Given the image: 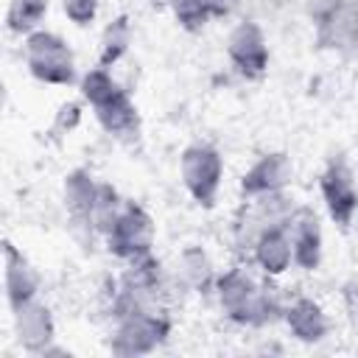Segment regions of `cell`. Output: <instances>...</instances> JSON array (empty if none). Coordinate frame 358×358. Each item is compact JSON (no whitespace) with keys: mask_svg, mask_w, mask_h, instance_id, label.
Segmentation results:
<instances>
[{"mask_svg":"<svg viewBox=\"0 0 358 358\" xmlns=\"http://www.w3.org/2000/svg\"><path fill=\"white\" fill-rule=\"evenodd\" d=\"M95 11H98V0H64V14H67L76 25L92 22Z\"/></svg>","mask_w":358,"mask_h":358,"instance_id":"7402d4cb","label":"cell"},{"mask_svg":"<svg viewBox=\"0 0 358 358\" xmlns=\"http://www.w3.org/2000/svg\"><path fill=\"white\" fill-rule=\"evenodd\" d=\"M3 266H6V291H8V302L11 308H20L22 302L34 299L36 294V271L31 268V263L14 249V243H3Z\"/></svg>","mask_w":358,"mask_h":358,"instance_id":"8fae6325","label":"cell"},{"mask_svg":"<svg viewBox=\"0 0 358 358\" xmlns=\"http://www.w3.org/2000/svg\"><path fill=\"white\" fill-rule=\"evenodd\" d=\"M322 193H324V201H327L333 221L347 227L358 210V190H355L350 168L341 159L330 162V168L322 173Z\"/></svg>","mask_w":358,"mask_h":358,"instance_id":"8992f818","label":"cell"},{"mask_svg":"<svg viewBox=\"0 0 358 358\" xmlns=\"http://www.w3.org/2000/svg\"><path fill=\"white\" fill-rule=\"evenodd\" d=\"M218 296H221V305L227 308V313L243 324H263V322L274 319V313H277L274 299H268V294L257 291L255 282L249 280V274L241 268H232L218 280Z\"/></svg>","mask_w":358,"mask_h":358,"instance_id":"6da1fadb","label":"cell"},{"mask_svg":"<svg viewBox=\"0 0 358 358\" xmlns=\"http://www.w3.org/2000/svg\"><path fill=\"white\" fill-rule=\"evenodd\" d=\"M294 260L302 268H316L322 260V229L319 218L310 210H299L294 218Z\"/></svg>","mask_w":358,"mask_h":358,"instance_id":"4fadbf2b","label":"cell"},{"mask_svg":"<svg viewBox=\"0 0 358 358\" xmlns=\"http://www.w3.org/2000/svg\"><path fill=\"white\" fill-rule=\"evenodd\" d=\"M117 190L112 185H98V193H95V201H92V227L103 235H109V229L115 227L117 221Z\"/></svg>","mask_w":358,"mask_h":358,"instance_id":"ac0fdd59","label":"cell"},{"mask_svg":"<svg viewBox=\"0 0 358 358\" xmlns=\"http://www.w3.org/2000/svg\"><path fill=\"white\" fill-rule=\"evenodd\" d=\"M171 6H173V14H176L179 25L187 28V31H199L213 17L204 0H171Z\"/></svg>","mask_w":358,"mask_h":358,"instance_id":"ffe728a7","label":"cell"},{"mask_svg":"<svg viewBox=\"0 0 358 358\" xmlns=\"http://www.w3.org/2000/svg\"><path fill=\"white\" fill-rule=\"evenodd\" d=\"M14 322H17V333L25 350L48 352V341L53 338V319L45 305H39L36 299L22 302L20 308H14Z\"/></svg>","mask_w":358,"mask_h":358,"instance_id":"9c48e42d","label":"cell"},{"mask_svg":"<svg viewBox=\"0 0 358 358\" xmlns=\"http://www.w3.org/2000/svg\"><path fill=\"white\" fill-rule=\"evenodd\" d=\"M204 3H207V8H210L213 17H227L238 6V0H204Z\"/></svg>","mask_w":358,"mask_h":358,"instance_id":"cb8c5ba5","label":"cell"},{"mask_svg":"<svg viewBox=\"0 0 358 358\" xmlns=\"http://www.w3.org/2000/svg\"><path fill=\"white\" fill-rule=\"evenodd\" d=\"M285 319H288V327L294 330V336L302 341H319L327 333V319L313 299H296L288 308Z\"/></svg>","mask_w":358,"mask_h":358,"instance_id":"9a60e30c","label":"cell"},{"mask_svg":"<svg viewBox=\"0 0 358 358\" xmlns=\"http://www.w3.org/2000/svg\"><path fill=\"white\" fill-rule=\"evenodd\" d=\"M168 336V322L162 316H154L148 310H137L126 319H120L117 336L112 341L115 355H143L151 352L162 338Z\"/></svg>","mask_w":358,"mask_h":358,"instance_id":"5b68a950","label":"cell"},{"mask_svg":"<svg viewBox=\"0 0 358 358\" xmlns=\"http://www.w3.org/2000/svg\"><path fill=\"white\" fill-rule=\"evenodd\" d=\"M106 241H109V249L117 257H123V260L148 255L151 252V243H154V221H151V215L143 207L129 204L117 215V221L109 229Z\"/></svg>","mask_w":358,"mask_h":358,"instance_id":"277c9868","label":"cell"},{"mask_svg":"<svg viewBox=\"0 0 358 358\" xmlns=\"http://www.w3.org/2000/svg\"><path fill=\"white\" fill-rule=\"evenodd\" d=\"M28 70L45 84H73L76 67L67 42L50 31H34L25 39Z\"/></svg>","mask_w":358,"mask_h":358,"instance_id":"7a4b0ae2","label":"cell"},{"mask_svg":"<svg viewBox=\"0 0 358 358\" xmlns=\"http://www.w3.org/2000/svg\"><path fill=\"white\" fill-rule=\"evenodd\" d=\"M182 266H185V277L196 285V288H204L207 280H210V260L201 249H187L185 257H182Z\"/></svg>","mask_w":358,"mask_h":358,"instance_id":"44dd1931","label":"cell"},{"mask_svg":"<svg viewBox=\"0 0 358 358\" xmlns=\"http://www.w3.org/2000/svg\"><path fill=\"white\" fill-rule=\"evenodd\" d=\"M255 255H257V263L263 266L266 274H282L294 260V243L285 235V229H280V227L266 229L257 241Z\"/></svg>","mask_w":358,"mask_h":358,"instance_id":"5bb4252c","label":"cell"},{"mask_svg":"<svg viewBox=\"0 0 358 358\" xmlns=\"http://www.w3.org/2000/svg\"><path fill=\"white\" fill-rule=\"evenodd\" d=\"M221 173H224V165L215 148L199 143L182 151V182L199 204L213 207L221 187Z\"/></svg>","mask_w":358,"mask_h":358,"instance_id":"3957f363","label":"cell"},{"mask_svg":"<svg viewBox=\"0 0 358 358\" xmlns=\"http://www.w3.org/2000/svg\"><path fill=\"white\" fill-rule=\"evenodd\" d=\"M81 92H84V98H87L92 106H98V103L109 101L112 95H117L120 87L112 81V76H109L103 67H98V70H90V73L84 76V81H81Z\"/></svg>","mask_w":358,"mask_h":358,"instance_id":"d6986e66","label":"cell"},{"mask_svg":"<svg viewBox=\"0 0 358 358\" xmlns=\"http://www.w3.org/2000/svg\"><path fill=\"white\" fill-rule=\"evenodd\" d=\"M92 109H95L101 126H103L109 134H115V137H120V140H134V137H137V131H140V117H137V109H134V103L129 101V95H126L123 90H120L117 95H112L109 101L92 106Z\"/></svg>","mask_w":358,"mask_h":358,"instance_id":"7c38bea8","label":"cell"},{"mask_svg":"<svg viewBox=\"0 0 358 358\" xmlns=\"http://www.w3.org/2000/svg\"><path fill=\"white\" fill-rule=\"evenodd\" d=\"M98 185L92 182V176L87 171H70L64 176V204L73 221V232L81 238L84 232H92V201H95Z\"/></svg>","mask_w":358,"mask_h":358,"instance_id":"ba28073f","label":"cell"},{"mask_svg":"<svg viewBox=\"0 0 358 358\" xmlns=\"http://www.w3.org/2000/svg\"><path fill=\"white\" fill-rule=\"evenodd\" d=\"M78 117H81V106L76 101H67V103H62V109L56 115V129L59 131H73Z\"/></svg>","mask_w":358,"mask_h":358,"instance_id":"603a6c76","label":"cell"},{"mask_svg":"<svg viewBox=\"0 0 358 358\" xmlns=\"http://www.w3.org/2000/svg\"><path fill=\"white\" fill-rule=\"evenodd\" d=\"M48 11V0H11L8 6V28L14 34H34L39 20Z\"/></svg>","mask_w":358,"mask_h":358,"instance_id":"e0dca14e","label":"cell"},{"mask_svg":"<svg viewBox=\"0 0 358 358\" xmlns=\"http://www.w3.org/2000/svg\"><path fill=\"white\" fill-rule=\"evenodd\" d=\"M227 50H229V59L238 64V70L246 73V76H260L268 64L266 39H263V31L255 22H241L229 34Z\"/></svg>","mask_w":358,"mask_h":358,"instance_id":"52a82bcc","label":"cell"},{"mask_svg":"<svg viewBox=\"0 0 358 358\" xmlns=\"http://www.w3.org/2000/svg\"><path fill=\"white\" fill-rule=\"evenodd\" d=\"M129 42H131V28H129V20H126V17L112 20V22L106 25V31H103V39H101V67L115 64V62H117V59L126 53Z\"/></svg>","mask_w":358,"mask_h":358,"instance_id":"2e32d148","label":"cell"},{"mask_svg":"<svg viewBox=\"0 0 358 358\" xmlns=\"http://www.w3.org/2000/svg\"><path fill=\"white\" fill-rule=\"evenodd\" d=\"M288 179H291V159L285 154H266L246 171L241 187L246 196H271Z\"/></svg>","mask_w":358,"mask_h":358,"instance_id":"30bf717a","label":"cell"}]
</instances>
